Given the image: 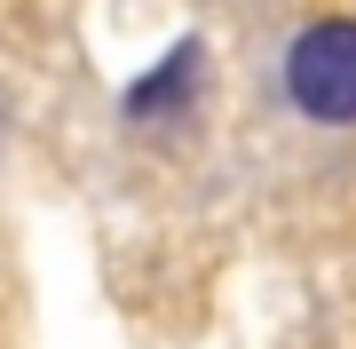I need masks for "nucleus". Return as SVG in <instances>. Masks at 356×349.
I'll return each instance as SVG.
<instances>
[{
	"mask_svg": "<svg viewBox=\"0 0 356 349\" xmlns=\"http://www.w3.org/2000/svg\"><path fill=\"white\" fill-rule=\"evenodd\" d=\"M285 104L317 127H348L356 119V24L325 16L285 48Z\"/></svg>",
	"mask_w": 356,
	"mask_h": 349,
	"instance_id": "nucleus-1",
	"label": "nucleus"
},
{
	"mask_svg": "<svg viewBox=\"0 0 356 349\" xmlns=\"http://www.w3.org/2000/svg\"><path fill=\"white\" fill-rule=\"evenodd\" d=\"M191 79H198V48H175V56H166V72H151V79H143V88L127 95V111H135V119L175 111L182 95H191Z\"/></svg>",
	"mask_w": 356,
	"mask_h": 349,
	"instance_id": "nucleus-2",
	"label": "nucleus"
}]
</instances>
